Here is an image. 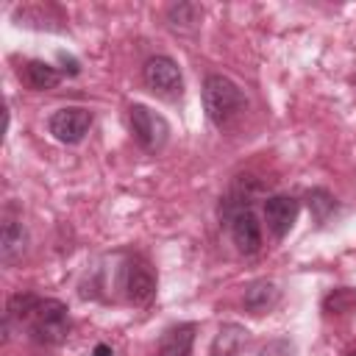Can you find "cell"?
<instances>
[{
    "mask_svg": "<svg viewBox=\"0 0 356 356\" xmlns=\"http://www.w3.org/2000/svg\"><path fill=\"white\" fill-rule=\"evenodd\" d=\"M309 209L314 211L317 222H323V220L337 209V203H334V197H331L325 189H312V192H309Z\"/></svg>",
    "mask_w": 356,
    "mask_h": 356,
    "instance_id": "cell-15",
    "label": "cell"
},
{
    "mask_svg": "<svg viewBox=\"0 0 356 356\" xmlns=\"http://www.w3.org/2000/svg\"><path fill=\"white\" fill-rule=\"evenodd\" d=\"M245 106H248V100L231 78L214 72L203 81V108H206V117L211 120V125L228 128L245 111Z\"/></svg>",
    "mask_w": 356,
    "mask_h": 356,
    "instance_id": "cell-1",
    "label": "cell"
},
{
    "mask_svg": "<svg viewBox=\"0 0 356 356\" xmlns=\"http://www.w3.org/2000/svg\"><path fill=\"white\" fill-rule=\"evenodd\" d=\"M142 78H145L147 89L164 100H178L184 95L181 70L170 56H150L142 67Z\"/></svg>",
    "mask_w": 356,
    "mask_h": 356,
    "instance_id": "cell-3",
    "label": "cell"
},
{
    "mask_svg": "<svg viewBox=\"0 0 356 356\" xmlns=\"http://www.w3.org/2000/svg\"><path fill=\"white\" fill-rule=\"evenodd\" d=\"M19 78L25 81L28 89H36V92H44V89H53L58 83V70L44 64V61H28L22 70H19Z\"/></svg>",
    "mask_w": 356,
    "mask_h": 356,
    "instance_id": "cell-13",
    "label": "cell"
},
{
    "mask_svg": "<svg viewBox=\"0 0 356 356\" xmlns=\"http://www.w3.org/2000/svg\"><path fill=\"white\" fill-rule=\"evenodd\" d=\"M298 211H300V203L289 195H273L264 200V220H267V228L275 239L286 236L289 228L295 225L298 220Z\"/></svg>",
    "mask_w": 356,
    "mask_h": 356,
    "instance_id": "cell-8",
    "label": "cell"
},
{
    "mask_svg": "<svg viewBox=\"0 0 356 356\" xmlns=\"http://www.w3.org/2000/svg\"><path fill=\"white\" fill-rule=\"evenodd\" d=\"M195 342V323H178L159 339V356H189Z\"/></svg>",
    "mask_w": 356,
    "mask_h": 356,
    "instance_id": "cell-9",
    "label": "cell"
},
{
    "mask_svg": "<svg viewBox=\"0 0 356 356\" xmlns=\"http://www.w3.org/2000/svg\"><path fill=\"white\" fill-rule=\"evenodd\" d=\"M122 289H125V298L131 303H136V306H145V303L153 300V295H156V275L147 267V261H142V259L125 261V267H122Z\"/></svg>",
    "mask_w": 356,
    "mask_h": 356,
    "instance_id": "cell-6",
    "label": "cell"
},
{
    "mask_svg": "<svg viewBox=\"0 0 356 356\" xmlns=\"http://www.w3.org/2000/svg\"><path fill=\"white\" fill-rule=\"evenodd\" d=\"M200 14H203L200 6H195V3H175L167 8V25L178 33H189L197 28Z\"/></svg>",
    "mask_w": 356,
    "mask_h": 356,
    "instance_id": "cell-14",
    "label": "cell"
},
{
    "mask_svg": "<svg viewBox=\"0 0 356 356\" xmlns=\"http://www.w3.org/2000/svg\"><path fill=\"white\" fill-rule=\"evenodd\" d=\"M228 228H231V239H234L239 253L250 256V253H256L261 248V225H259V217L253 214L250 206L236 209L231 214V220H228Z\"/></svg>",
    "mask_w": 356,
    "mask_h": 356,
    "instance_id": "cell-7",
    "label": "cell"
},
{
    "mask_svg": "<svg viewBox=\"0 0 356 356\" xmlns=\"http://www.w3.org/2000/svg\"><path fill=\"white\" fill-rule=\"evenodd\" d=\"M47 128H50L53 139H58L64 145H78L92 128V111H86L81 106L58 108V111H53Z\"/></svg>",
    "mask_w": 356,
    "mask_h": 356,
    "instance_id": "cell-5",
    "label": "cell"
},
{
    "mask_svg": "<svg viewBox=\"0 0 356 356\" xmlns=\"http://www.w3.org/2000/svg\"><path fill=\"white\" fill-rule=\"evenodd\" d=\"M28 331H31V339L39 342V345H61L70 334V309L61 303V300H36L33 312L28 314Z\"/></svg>",
    "mask_w": 356,
    "mask_h": 356,
    "instance_id": "cell-2",
    "label": "cell"
},
{
    "mask_svg": "<svg viewBox=\"0 0 356 356\" xmlns=\"http://www.w3.org/2000/svg\"><path fill=\"white\" fill-rule=\"evenodd\" d=\"M245 342H248V331L236 323H225L211 339V356H239Z\"/></svg>",
    "mask_w": 356,
    "mask_h": 356,
    "instance_id": "cell-12",
    "label": "cell"
},
{
    "mask_svg": "<svg viewBox=\"0 0 356 356\" xmlns=\"http://www.w3.org/2000/svg\"><path fill=\"white\" fill-rule=\"evenodd\" d=\"M350 356H356V350H353V353H350Z\"/></svg>",
    "mask_w": 356,
    "mask_h": 356,
    "instance_id": "cell-18",
    "label": "cell"
},
{
    "mask_svg": "<svg viewBox=\"0 0 356 356\" xmlns=\"http://www.w3.org/2000/svg\"><path fill=\"white\" fill-rule=\"evenodd\" d=\"M245 309L253 312V314H264L270 312L275 303H278V286L273 281H253L248 289H245Z\"/></svg>",
    "mask_w": 356,
    "mask_h": 356,
    "instance_id": "cell-11",
    "label": "cell"
},
{
    "mask_svg": "<svg viewBox=\"0 0 356 356\" xmlns=\"http://www.w3.org/2000/svg\"><path fill=\"white\" fill-rule=\"evenodd\" d=\"M128 122H131V134L136 136V142L150 153H159L170 139L167 120L161 114H156L153 108L142 106V103L128 108Z\"/></svg>",
    "mask_w": 356,
    "mask_h": 356,
    "instance_id": "cell-4",
    "label": "cell"
},
{
    "mask_svg": "<svg viewBox=\"0 0 356 356\" xmlns=\"http://www.w3.org/2000/svg\"><path fill=\"white\" fill-rule=\"evenodd\" d=\"M356 303V295L348 292V289H334L328 298H325V312H348V306Z\"/></svg>",
    "mask_w": 356,
    "mask_h": 356,
    "instance_id": "cell-16",
    "label": "cell"
},
{
    "mask_svg": "<svg viewBox=\"0 0 356 356\" xmlns=\"http://www.w3.org/2000/svg\"><path fill=\"white\" fill-rule=\"evenodd\" d=\"M28 245V234L17 220H6L3 222V234H0V259L3 264H14Z\"/></svg>",
    "mask_w": 356,
    "mask_h": 356,
    "instance_id": "cell-10",
    "label": "cell"
},
{
    "mask_svg": "<svg viewBox=\"0 0 356 356\" xmlns=\"http://www.w3.org/2000/svg\"><path fill=\"white\" fill-rule=\"evenodd\" d=\"M95 356H114V350L106 342H100V345H95Z\"/></svg>",
    "mask_w": 356,
    "mask_h": 356,
    "instance_id": "cell-17",
    "label": "cell"
}]
</instances>
